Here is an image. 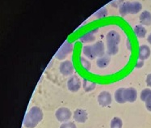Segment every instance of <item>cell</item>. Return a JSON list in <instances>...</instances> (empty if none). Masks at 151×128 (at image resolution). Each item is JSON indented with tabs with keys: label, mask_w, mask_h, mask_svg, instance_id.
<instances>
[{
	"label": "cell",
	"mask_w": 151,
	"mask_h": 128,
	"mask_svg": "<svg viewBox=\"0 0 151 128\" xmlns=\"http://www.w3.org/2000/svg\"><path fill=\"white\" fill-rule=\"evenodd\" d=\"M137 90L133 88H123V98L124 103L129 101V102H134L137 100Z\"/></svg>",
	"instance_id": "cell-7"
},
{
	"label": "cell",
	"mask_w": 151,
	"mask_h": 128,
	"mask_svg": "<svg viewBox=\"0 0 151 128\" xmlns=\"http://www.w3.org/2000/svg\"><path fill=\"white\" fill-rule=\"evenodd\" d=\"M80 63L81 65H82V67H83L85 70H86V71H88V70H90V68H91V63H90V62L88 60H86V59H84V58H81Z\"/></svg>",
	"instance_id": "cell-22"
},
{
	"label": "cell",
	"mask_w": 151,
	"mask_h": 128,
	"mask_svg": "<svg viewBox=\"0 0 151 128\" xmlns=\"http://www.w3.org/2000/svg\"><path fill=\"white\" fill-rule=\"evenodd\" d=\"M115 99L116 101V102H118L119 104L124 103L123 98V88H120L116 91V93H115Z\"/></svg>",
	"instance_id": "cell-18"
},
{
	"label": "cell",
	"mask_w": 151,
	"mask_h": 128,
	"mask_svg": "<svg viewBox=\"0 0 151 128\" xmlns=\"http://www.w3.org/2000/svg\"><path fill=\"white\" fill-rule=\"evenodd\" d=\"M120 37L117 32L110 31L107 34V53L108 55H115L118 52V46Z\"/></svg>",
	"instance_id": "cell-3"
},
{
	"label": "cell",
	"mask_w": 151,
	"mask_h": 128,
	"mask_svg": "<svg viewBox=\"0 0 151 128\" xmlns=\"http://www.w3.org/2000/svg\"><path fill=\"white\" fill-rule=\"evenodd\" d=\"M73 117L74 120L78 123H84L87 119V113L84 109H78L74 112Z\"/></svg>",
	"instance_id": "cell-11"
},
{
	"label": "cell",
	"mask_w": 151,
	"mask_h": 128,
	"mask_svg": "<svg viewBox=\"0 0 151 128\" xmlns=\"http://www.w3.org/2000/svg\"><path fill=\"white\" fill-rule=\"evenodd\" d=\"M123 127V122L122 120L118 118V117H115L111 119V124H110V127L111 128H122Z\"/></svg>",
	"instance_id": "cell-17"
},
{
	"label": "cell",
	"mask_w": 151,
	"mask_h": 128,
	"mask_svg": "<svg viewBox=\"0 0 151 128\" xmlns=\"http://www.w3.org/2000/svg\"><path fill=\"white\" fill-rule=\"evenodd\" d=\"M95 33L96 31H90L88 33H86L84 35H83L80 38H79V40L82 42H83V43H86V42H91L93 41L96 38H95Z\"/></svg>",
	"instance_id": "cell-15"
},
{
	"label": "cell",
	"mask_w": 151,
	"mask_h": 128,
	"mask_svg": "<svg viewBox=\"0 0 151 128\" xmlns=\"http://www.w3.org/2000/svg\"><path fill=\"white\" fill-rule=\"evenodd\" d=\"M150 55V49L146 45H142L139 47V59L145 60Z\"/></svg>",
	"instance_id": "cell-12"
},
{
	"label": "cell",
	"mask_w": 151,
	"mask_h": 128,
	"mask_svg": "<svg viewBox=\"0 0 151 128\" xmlns=\"http://www.w3.org/2000/svg\"><path fill=\"white\" fill-rule=\"evenodd\" d=\"M145 104V107H146V109H148L149 111H150L151 112V95H150L145 101H144Z\"/></svg>",
	"instance_id": "cell-24"
},
{
	"label": "cell",
	"mask_w": 151,
	"mask_h": 128,
	"mask_svg": "<svg viewBox=\"0 0 151 128\" xmlns=\"http://www.w3.org/2000/svg\"><path fill=\"white\" fill-rule=\"evenodd\" d=\"M59 70H60V72L62 75H65V76H69V75H71L74 73V67L72 62L66 60V61H64L60 64Z\"/></svg>",
	"instance_id": "cell-8"
},
{
	"label": "cell",
	"mask_w": 151,
	"mask_h": 128,
	"mask_svg": "<svg viewBox=\"0 0 151 128\" xmlns=\"http://www.w3.org/2000/svg\"><path fill=\"white\" fill-rule=\"evenodd\" d=\"M60 128H77V127H76V125L74 124V122H68L62 123Z\"/></svg>",
	"instance_id": "cell-23"
},
{
	"label": "cell",
	"mask_w": 151,
	"mask_h": 128,
	"mask_svg": "<svg viewBox=\"0 0 151 128\" xmlns=\"http://www.w3.org/2000/svg\"><path fill=\"white\" fill-rule=\"evenodd\" d=\"M108 15V10L106 7H102L99 10H98L96 13H95V16H97V18L99 19H102L105 16Z\"/></svg>",
	"instance_id": "cell-20"
},
{
	"label": "cell",
	"mask_w": 151,
	"mask_h": 128,
	"mask_svg": "<svg viewBox=\"0 0 151 128\" xmlns=\"http://www.w3.org/2000/svg\"><path fill=\"white\" fill-rule=\"evenodd\" d=\"M98 102L99 104L103 107L108 106L109 105H111L112 99H111V96L110 93H108L107 91H103L98 96Z\"/></svg>",
	"instance_id": "cell-10"
},
{
	"label": "cell",
	"mask_w": 151,
	"mask_h": 128,
	"mask_svg": "<svg viewBox=\"0 0 151 128\" xmlns=\"http://www.w3.org/2000/svg\"><path fill=\"white\" fill-rule=\"evenodd\" d=\"M96 88V84L87 80L86 79L83 80V88L86 92H91Z\"/></svg>",
	"instance_id": "cell-19"
},
{
	"label": "cell",
	"mask_w": 151,
	"mask_h": 128,
	"mask_svg": "<svg viewBox=\"0 0 151 128\" xmlns=\"http://www.w3.org/2000/svg\"><path fill=\"white\" fill-rule=\"evenodd\" d=\"M72 50H73L72 44L70 43L67 41H65L64 43L62 44V46L59 48L58 52L56 53L55 57L58 60L65 59V58H66L68 54H70L72 52Z\"/></svg>",
	"instance_id": "cell-5"
},
{
	"label": "cell",
	"mask_w": 151,
	"mask_h": 128,
	"mask_svg": "<svg viewBox=\"0 0 151 128\" xmlns=\"http://www.w3.org/2000/svg\"><path fill=\"white\" fill-rule=\"evenodd\" d=\"M81 81L80 79L78 77L77 75H73L68 80L67 88L69 90L73 93L78 92L80 89Z\"/></svg>",
	"instance_id": "cell-9"
},
{
	"label": "cell",
	"mask_w": 151,
	"mask_h": 128,
	"mask_svg": "<svg viewBox=\"0 0 151 128\" xmlns=\"http://www.w3.org/2000/svg\"><path fill=\"white\" fill-rule=\"evenodd\" d=\"M84 55L87 57L89 59H95L96 57H100L104 55L105 47L104 44L102 41H97L93 45H87L85 46L83 49Z\"/></svg>",
	"instance_id": "cell-2"
},
{
	"label": "cell",
	"mask_w": 151,
	"mask_h": 128,
	"mask_svg": "<svg viewBox=\"0 0 151 128\" xmlns=\"http://www.w3.org/2000/svg\"><path fill=\"white\" fill-rule=\"evenodd\" d=\"M142 5L139 2H124L120 6V16H124L128 14H137L141 12Z\"/></svg>",
	"instance_id": "cell-4"
},
{
	"label": "cell",
	"mask_w": 151,
	"mask_h": 128,
	"mask_svg": "<svg viewBox=\"0 0 151 128\" xmlns=\"http://www.w3.org/2000/svg\"><path fill=\"white\" fill-rule=\"evenodd\" d=\"M110 61H111V59H110V56L107 54V55H104V56L100 57V58H98L97 59V62H96V64L99 67V68H105L106 67H108V64L110 63Z\"/></svg>",
	"instance_id": "cell-14"
},
{
	"label": "cell",
	"mask_w": 151,
	"mask_h": 128,
	"mask_svg": "<svg viewBox=\"0 0 151 128\" xmlns=\"http://www.w3.org/2000/svg\"><path fill=\"white\" fill-rule=\"evenodd\" d=\"M43 112L39 107H32L25 114L23 122L24 126L26 128L36 127L39 124V122L43 119Z\"/></svg>",
	"instance_id": "cell-1"
},
{
	"label": "cell",
	"mask_w": 151,
	"mask_h": 128,
	"mask_svg": "<svg viewBox=\"0 0 151 128\" xmlns=\"http://www.w3.org/2000/svg\"><path fill=\"white\" fill-rule=\"evenodd\" d=\"M147 41H148V42L150 44H151V33L150 35H149L148 38H147Z\"/></svg>",
	"instance_id": "cell-26"
},
{
	"label": "cell",
	"mask_w": 151,
	"mask_h": 128,
	"mask_svg": "<svg viewBox=\"0 0 151 128\" xmlns=\"http://www.w3.org/2000/svg\"><path fill=\"white\" fill-rule=\"evenodd\" d=\"M56 119L58 120L59 122H68L70 119H71L72 116V113L70 109L65 107H62L59 108L55 114Z\"/></svg>",
	"instance_id": "cell-6"
},
{
	"label": "cell",
	"mask_w": 151,
	"mask_h": 128,
	"mask_svg": "<svg viewBox=\"0 0 151 128\" xmlns=\"http://www.w3.org/2000/svg\"><path fill=\"white\" fill-rule=\"evenodd\" d=\"M146 85H148L149 87L151 88V73L149 74L146 77Z\"/></svg>",
	"instance_id": "cell-25"
},
{
	"label": "cell",
	"mask_w": 151,
	"mask_h": 128,
	"mask_svg": "<svg viewBox=\"0 0 151 128\" xmlns=\"http://www.w3.org/2000/svg\"><path fill=\"white\" fill-rule=\"evenodd\" d=\"M150 95H151V89L145 88V89L142 91L141 95H140V98H141V100H142V101H145V99H146Z\"/></svg>",
	"instance_id": "cell-21"
},
{
	"label": "cell",
	"mask_w": 151,
	"mask_h": 128,
	"mask_svg": "<svg viewBox=\"0 0 151 128\" xmlns=\"http://www.w3.org/2000/svg\"><path fill=\"white\" fill-rule=\"evenodd\" d=\"M134 33L137 35V37H138L140 38H145V35H146V29L142 25H137L134 28Z\"/></svg>",
	"instance_id": "cell-16"
},
{
	"label": "cell",
	"mask_w": 151,
	"mask_h": 128,
	"mask_svg": "<svg viewBox=\"0 0 151 128\" xmlns=\"http://www.w3.org/2000/svg\"><path fill=\"white\" fill-rule=\"evenodd\" d=\"M140 22L142 25L150 26L151 25V13L148 11L142 12L140 15Z\"/></svg>",
	"instance_id": "cell-13"
}]
</instances>
